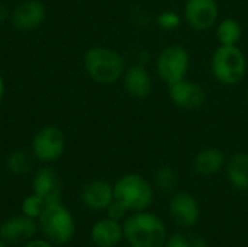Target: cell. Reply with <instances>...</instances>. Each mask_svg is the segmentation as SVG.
Wrapping results in <instances>:
<instances>
[{
  "instance_id": "ba28073f",
  "label": "cell",
  "mask_w": 248,
  "mask_h": 247,
  "mask_svg": "<svg viewBox=\"0 0 248 247\" xmlns=\"http://www.w3.org/2000/svg\"><path fill=\"white\" fill-rule=\"evenodd\" d=\"M219 16V6L217 0H186L183 17L186 23L198 31L206 32L217 26Z\"/></svg>"
},
{
  "instance_id": "ac0fdd59",
  "label": "cell",
  "mask_w": 248,
  "mask_h": 247,
  "mask_svg": "<svg viewBox=\"0 0 248 247\" xmlns=\"http://www.w3.org/2000/svg\"><path fill=\"white\" fill-rule=\"evenodd\" d=\"M225 173L234 189L248 192V153L238 151L227 159Z\"/></svg>"
},
{
  "instance_id": "2e32d148",
  "label": "cell",
  "mask_w": 248,
  "mask_h": 247,
  "mask_svg": "<svg viewBox=\"0 0 248 247\" xmlns=\"http://www.w3.org/2000/svg\"><path fill=\"white\" fill-rule=\"evenodd\" d=\"M90 239L97 247H116L124 240V227L109 217L102 218L93 224Z\"/></svg>"
},
{
  "instance_id": "52a82bcc",
  "label": "cell",
  "mask_w": 248,
  "mask_h": 247,
  "mask_svg": "<svg viewBox=\"0 0 248 247\" xmlns=\"http://www.w3.org/2000/svg\"><path fill=\"white\" fill-rule=\"evenodd\" d=\"M65 150V137L55 125L42 127L32 138V153L42 163L58 160Z\"/></svg>"
},
{
  "instance_id": "f1b7e54d",
  "label": "cell",
  "mask_w": 248,
  "mask_h": 247,
  "mask_svg": "<svg viewBox=\"0 0 248 247\" xmlns=\"http://www.w3.org/2000/svg\"><path fill=\"white\" fill-rule=\"evenodd\" d=\"M7 246H9V245H6L3 240H0V247H7Z\"/></svg>"
},
{
  "instance_id": "4fadbf2b",
  "label": "cell",
  "mask_w": 248,
  "mask_h": 247,
  "mask_svg": "<svg viewBox=\"0 0 248 247\" xmlns=\"http://www.w3.org/2000/svg\"><path fill=\"white\" fill-rule=\"evenodd\" d=\"M122 84L132 99L144 100L153 93V77L142 64L126 67L122 76Z\"/></svg>"
},
{
  "instance_id": "7a4b0ae2",
  "label": "cell",
  "mask_w": 248,
  "mask_h": 247,
  "mask_svg": "<svg viewBox=\"0 0 248 247\" xmlns=\"http://www.w3.org/2000/svg\"><path fill=\"white\" fill-rule=\"evenodd\" d=\"M84 70L93 82L108 86L122 79L126 70V63L113 48L97 45L86 51Z\"/></svg>"
},
{
  "instance_id": "3957f363",
  "label": "cell",
  "mask_w": 248,
  "mask_h": 247,
  "mask_svg": "<svg viewBox=\"0 0 248 247\" xmlns=\"http://www.w3.org/2000/svg\"><path fill=\"white\" fill-rule=\"evenodd\" d=\"M38 229L44 239L55 246H62L71 242L76 233V221L71 211L60 201L46 202L41 217L38 218Z\"/></svg>"
},
{
  "instance_id": "6da1fadb",
  "label": "cell",
  "mask_w": 248,
  "mask_h": 247,
  "mask_svg": "<svg viewBox=\"0 0 248 247\" xmlns=\"http://www.w3.org/2000/svg\"><path fill=\"white\" fill-rule=\"evenodd\" d=\"M122 227L129 247H166L169 239L163 220L147 210L126 217Z\"/></svg>"
},
{
  "instance_id": "4316f807",
  "label": "cell",
  "mask_w": 248,
  "mask_h": 247,
  "mask_svg": "<svg viewBox=\"0 0 248 247\" xmlns=\"http://www.w3.org/2000/svg\"><path fill=\"white\" fill-rule=\"evenodd\" d=\"M7 19H10V12L7 10V7L3 3H0V25L4 23Z\"/></svg>"
},
{
  "instance_id": "d4e9b609",
  "label": "cell",
  "mask_w": 248,
  "mask_h": 247,
  "mask_svg": "<svg viewBox=\"0 0 248 247\" xmlns=\"http://www.w3.org/2000/svg\"><path fill=\"white\" fill-rule=\"evenodd\" d=\"M128 210H126V207L125 205H122L119 201H116V199H113V202L106 208V214H108V217L109 218H112V220H115V221H125V218L128 217Z\"/></svg>"
},
{
  "instance_id": "8992f818",
  "label": "cell",
  "mask_w": 248,
  "mask_h": 247,
  "mask_svg": "<svg viewBox=\"0 0 248 247\" xmlns=\"http://www.w3.org/2000/svg\"><path fill=\"white\" fill-rule=\"evenodd\" d=\"M155 68L158 77L167 86L186 79L190 68V54L187 48L182 44H170L164 47L157 57Z\"/></svg>"
},
{
  "instance_id": "cb8c5ba5",
  "label": "cell",
  "mask_w": 248,
  "mask_h": 247,
  "mask_svg": "<svg viewBox=\"0 0 248 247\" xmlns=\"http://www.w3.org/2000/svg\"><path fill=\"white\" fill-rule=\"evenodd\" d=\"M157 25L164 31L179 29L182 25V16L176 10H171V9L163 10L157 16Z\"/></svg>"
},
{
  "instance_id": "5b68a950",
  "label": "cell",
  "mask_w": 248,
  "mask_h": 247,
  "mask_svg": "<svg viewBox=\"0 0 248 247\" xmlns=\"http://www.w3.org/2000/svg\"><path fill=\"white\" fill-rule=\"evenodd\" d=\"M115 199L126 207L129 213L145 211L154 199L153 183L140 173H126L113 185Z\"/></svg>"
},
{
  "instance_id": "484cf974",
  "label": "cell",
  "mask_w": 248,
  "mask_h": 247,
  "mask_svg": "<svg viewBox=\"0 0 248 247\" xmlns=\"http://www.w3.org/2000/svg\"><path fill=\"white\" fill-rule=\"evenodd\" d=\"M23 247H57L54 243H51L46 239H31L29 242H26Z\"/></svg>"
},
{
  "instance_id": "e0dca14e",
  "label": "cell",
  "mask_w": 248,
  "mask_h": 247,
  "mask_svg": "<svg viewBox=\"0 0 248 247\" xmlns=\"http://www.w3.org/2000/svg\"><path fill=\"white\" fill-rule=\"evenodd\" d=\"M227 159L222 150L217 147H208L196 153L192 162V167L199 176H214L225 167Z\"/></svg>"
},
{
  "instance_id": "5bb4252c",
  "label": "cell",
  "mask_w": 248,
  "mask_h": 247,
  "mask_svg": "<svg viewBox=\"0 0 248 247\" xmlns=\"http://www.w3.org/2000/svg\"><path fill=\"white\" fill-rule=\"evenodd\" d=\"M32 189H33V194L41 197L45 202L60 201L62 182L54 169L42 167L35 173L32 179Z\"/></svg>"
},
{
  "instance_id": "ffe728a7",
  "label": "cell",
  "mask_w": 248,
  "mask_h": 247,
  "mask_svg": "<svg viewBox=\"0 0 248 247\" xmlns=\"http://www.w3.org/2000/svg\"><path fill=\"white\" fill-rule=\"evenodd\" d=\"M151 183L154 189L160 191L161 194H174L180 183V176L176 169L170 166H161L154 172Z\"/></svg>"
},
{
  "instance_id": "44dd1931",
  "label": "cell",
  "mask_w": 248,
  "mask_h": 247,
  "mask_svg": "<svg viewBox=\"0 0 248 247\" xmlns=\"http://www.w3.org/2000/svg\"><path fill=\"white\" fill-rule=\"evenodd\" d=\"M166 247H209V243L203 236L182 229L167 239Z\"/></svg>"
},
{
  "instance_id": "9a60e30c",
  "label": "cell",
  "mask_w": 248,
  "mask_h": 247,
  "mask_svg": "<svg viewBox=\"0 0 248 247\" xmlns=\"http://www.w3.org/2000/svg\"><path fill=\"white\" fill-rule=\"evenodd\" d=\"M81 199L84 205L94 211H106V208L113 202L115 192L113 185L103 179L93 181L87 183L81 192Z\"/></svg>"
},
{
  "instance_id": "7c38bea8",
  "label": "cell",
  "mask_w": 248,
  "mask_h": 247,
  "mask_svg": "<svg viewBox=\"0 0 248 247\" xmlns=\"http://www.w3.org/2000/svg\"><path fill=\"white\" fill-rule=\"evenodd\" d=\"M46 17L45 6L39 0H23L10 12V22L17 31H33Z\"/></svg>"
},
{
  "instance_id": "277c9868",
  "label": "cell",
  "mask_w": 248,
  "mask_h": 247,
  "mask_svg": "<svg viewBox=\"0 0 248 247\" xmlns=\"http://www.w3.org/2000/svg\"><path fill=\"white\" fill-rule=\"evenodd\" d=\"M248 61L238 45H219L211 57V71L224 86H237L247 73Z\"/></svg>"
},
{
  "instance_id": "f546056e",
  "label": "cell",
  "mask_w": 248,
  "mask_h": 247,
  "mask_svg": "<svg viewBox=\"0 0 248 247\" xmlns=\"http://www.w3.org/2000/svg\"><path fill=\"white\" fill-rule=\"evenodd\" d=\"M247 102H248V93H247Z\"/></svg>"
},
{
  "instance_id": "7402d4cb",
  "label": "cell",
  "mask_w": 248,
  "mask_h": 247,
  "mask_svg": "<svg viewBox=\"0 0 248 247\" xmlns=\"http://www.w3.org/2000/svg\"><path fill=\"white\" fill-rule=\"evenodd\" d=\"M6 169L15 176L28 175L32 170V160L25 151H13L6 159Z\"/></svg>"
},
{
  "instance_id": "30bf717a",
  "label": "cell",
  "mask_w": 248,
  "mask_h": 247,
  "mask_svg": "<svg viewBox=\"0 0 248 247\" xmlns=\"http://www.w3.org/2000/svg\"><path fill=\"white\" fill-rule=\"evenodd\" d=\"M169 214L171 221L180 229L193 227L201 217V208L195 197L187 192H174L170 199Z\"/></svg>"
},
{
  "instance_id": "83f0119b",
  "label": "cell",
  "mask_w": 248,
  "mask_h": 247,
  "mask_svg": "<svg viewBox=\"0 0 248 247\" xmlns=\"http://www.w3.org/2000/svg\"><path fill=\"white\" fill-rule=\"evenodd\" d=\"M3 95H4V80H3V77L0 76V102H1V99H3Z\"/></svg>"
},
{
  "instance_id": "8fae6325",
  "label": "cell",
  "mask_w": 248,
  "mask_h": 247,
  "mask_svg": "<svg viewBox=\"0 0 248 247\" xmlns=\"http://www.w3.org/2000/svg\"><path fill=\"white\" fill-rule=\"evenodd\" d=\"M38 221L26 215H15L0 224V240L6 245H25L35 237Z\"/></svg>"
},
{
  "instance_id": "9c48e42d",
  "label": "cell",
  "mask_w": 248,
  "mask_h": 247,
  "mask_svg": "<svg viewBox=\"0 0 248 247\" xmlns=\"http://www.w3.org/2000/svg\"><path fill=\"white\" fill-rule=\"evenodd\" d=\"M170 100L180 109L198 111L206 103V90L198 82L183 79L169 86Z\"/></svg>"
},
{
  "instance_id": "d6986e66",
  "label": "cell",
  "mask_w": 248,
  "mask_h": 247,
  "mask_svg": "<svg viewBox=\"0 0 248 247\" xmlns=\"http://www.w3.org/2000/svg\"><path fill=\"white\" fill-rule=\"evenodd\" d=\"M217 39L219 45H238L243 38V26L234 17H225L217 23Z\"/></svg>"
},
{
  "instance_id": "603a6c76",
  "label": "cell",
  "mask_w": 248,
  "mask_h": 247,
  "mask_svg": "<svg viewBox=\"0 0 248 247\" xmlns=\"http://www.w3.org/2000/svg\"><path fill=\"white\" fill-rule=\"evenodd\" d=\"M45 205H46V202L41 197H38L36 194H31L22 201V214L38 221Z\"/></svg>"
}]
</instances>
